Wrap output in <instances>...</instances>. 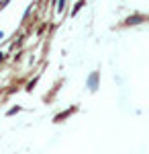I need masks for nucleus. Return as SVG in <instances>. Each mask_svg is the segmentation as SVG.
Here are the masks:
<instances>
[{
    "instance_id": "nucleus-1",
    "label": "nucleus",
    "mask_w": 149,
    "mask_h": 154,
    "mask_svg": "<svg viewBox=\"0 0 149 154\" xmlns=\"http://www.w3.org/2000/svg\"><path fill=\"white\" fill-rule=\"evenodd\" d=\"M66 8V0H57V12H61Z\"/></svg>"
},
{
    "instance_id": "nucleus-2",
    "label": "nucleus",
    "mask_w": 149,
    "mask_h": 154,
    "mask_svg": "<svg viewBox=\"0 0 149 154\" xmlns=\"http://www.w3.org/2000/svg\"><path fill=\"white\" fill-rule=\"evenodd\" d=\"M0 60H2V54H0Z\"/></svg>"
}]
</instances>
